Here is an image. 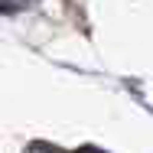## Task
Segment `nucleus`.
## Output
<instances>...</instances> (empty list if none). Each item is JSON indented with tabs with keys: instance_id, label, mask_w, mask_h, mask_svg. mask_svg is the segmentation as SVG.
Masks as SVG:
<instances>
[]
</instances>
